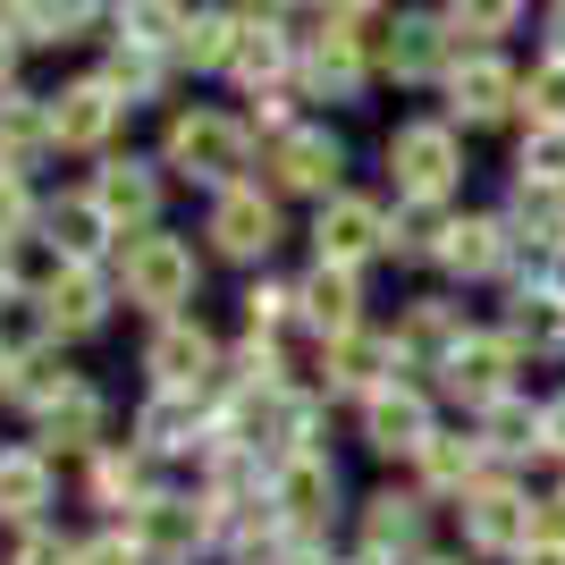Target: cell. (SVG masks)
<instances>
[{
    "label": "cell",
    "mask_w": 565,
    "mask_h": 565,
    "mask_svg": "<svg viewBox=\"0 0 565 565\" xmlns=\"http://www.w3.org/2000/svg\"><path fill=\"white\" fill-rule=\"evenodd\" d=\"M60 127H51V102L34 94H0V169H25L34 152H51Z\"/></svg>",
    "instance_id": "28"
},
{
    "label": "cell",
    "mask_w": 565,
    "mask_h": 565,
    "mask_svg": "<svg viewBox=\"0 0 565 565\" xmlns=\"http://www.w3.org/2000/svg\"><path fill=\"white\" fill-rule=\"evenodd\" d=\"M515 565H565V548H557V541H532V548H523Z\"/></svg>",
    "instance_id": "44"
},
{
    "label": "cell",
    "mask_w": 565,
    "mask_h": 565,
    "mask_svg": "<svg viewBox=\"0 0 565 565\" xmlns=\"http://www.w3.org/2000/svg\"><path fill=\"white\" fill-rule=\"evenodd\" d=\"M330 507H338V465H330L321 448L270 465V515H279L287 541H312V532L330 523Z\"/></svg>",
    "instance_id": "7"
},
{
    "label": "cell",
    "mask_w": 565,
    "mask_h": 565,
    "mask_svg": "<svg viewBox=\"0 0 565 565\" xmlns=\"http://www.w3.org/2000/svg\"><path fill=\"white\" fill-rule=\"evenodd\" d=\"M0 9H18V0H0Z\"/></svg>",
    "instance_id": "48"
},
{
    "label": "cell",
    "mask_w": 565,
    "mask_h": 565,
    "mask_svg": "<svg viewBox=\"0 0 565 565\" xmlns=\"http://www.w3.org/2000/svg\"><path fill=\"white\" fill-rule=\"evenodd\" d=\"M363 439H372L380 456H423L430 439H439V414H430V397L414 380H388L380 397H363Z\"/></svg>",
    "instance_id": "11"
},
{
    "label": "cell",
    "mask_w": 565,
    "mask_h": 565,
    "mask_svg": "<svg viewBox=\"0 0 565 565\" xmlns=\"http://www.w3.org/2000/svg\"><path fill=\"white\" fill-rule=\"evenodd\" d=\"M515 354L523 347L507 330H472L465 347L439 363V388H448L456 405H472V414H490L498 397H515Z\"/></svg>",
    "instance_id": "6"
},
{
    "label": "cell",
    "mask_w": 565,
    "mask_h": 565,
    "mask_svg": "<svg viewBox=\"0 0 565 565\" xmlns=\"http://www.w3.org/2000/svg\"><path fill=\"white\" fill-rule=\"evenodd\" d=\"M245 118H228V110H178L169 118V143H161V161L178 169V178H194V186H212V194H228L236 186V169H245Z\"/></svg>",
    "instance_id": "2"
},
{
    "label": "cell",
    "mask_w": 565,
    "mask_h": 565,
    "mask_svg": "<svg viewBox=\"0 0 565 565\" xmlns=\"http://www.w3.org/2000/svg\"><path fill=\"white\" fill-rule=\"evenodd\" d=\"M523 186L565 194V127H532V136H523Z\"/></svg>",
    "instance_id": "32"
},
{
    "label": "cell",
    "mask_w": 565,
    "mask_h": 565,
    "mask_svg": "<svg viewBox=\"0 0 565 565\" xmlns=\"http://www.w3.org/2000/svg\"><path fill=\"white\" fill-rule=\"evenodd\" d=\"M338 169H347V152H338L330 127H287V136H270V186L321 194V203H330V194H338Z\"/></svg>",
    "instance_id": "13"
},
{
    "label": "cell",
    "mask_w": 565,
    "mask_h": 565,
    "mask_svg": "<svg viewBox=\"0 0 565 565\" xmlns=\"http://www.w3.org/2000/svg\"><path fill=\"white\" fill-rule=\"evenodd\" d=\"M85 0H18V34L25 43H76Z\"/></svg>",
    "instance_id": "33"
},
{
    "label": "cell",
    "mask_w": 565,
    "mask_h": 565,
    "mask_svg": "<svg viewBox=\"0 0 565 565\" xmlns=\"http://www.w3.org/2000/svg\"><path fill=\"white\" fill-rule=\"evenodd\" d=\"M18 43H25L18 25H0V94H9V76H18Z\"/></svg>",
    "instance_id": "43"
},
{
    "label": "cell",
    "mask_w": 565,
    "mask_h": 565,
    "mask_svg": "<svg viewBox=\"0 0 565 565\" xmlns=\"http://www.w3.org/2000/svg\"><path fill=\"white\" fill-rule=\"evenodd\" d=\"M312 245H321V262H338V270H363L372 254H397V228H388L380 203H363V194H330L321 220H312Z\"/></svg>",
    "instance_id": "9"
},
{
    "label": "cell",
    "mask_w": 565,
    "mask_h": 565,
    "mask_svg": "<svg viewBox=\"0 0 565 565\" xmlns=\"http://www.w3.org/2000/svg\"><path fill=\"white\" fill-rule=\"evenodd\" d=\"M465 338H472V330H465V312L430 296V305H414V312L397 321V363H423V372H439V363H448Z\"/></svg>",
    "instance_id": "26"
},
{
    "label": "cell",
    "mask_w": 565,
    "mask_h": 565,
    "mask_svg": "<svg viewBox=\"0 0 565 565\" xmlns=\"http://www.w3.org/2000/svg\"><path fill=\"white\" fill-rule=\"evenodd\" d=\"M9 565H76V541H60V532H43V523H34V532L18 541V557H9Z\"/></svg>",
    "instance_id": "41"
},
{
    "label": "cell",
    "mask_w": 565,
    "mask_h": 565,
    "mask_svg": "<svg viewBox=\"0 0 565 565\" xmlns=\"http://www.w3.org/2000/svg\"><path fill=\"white\" fill-rule=\"evenodd\" d=\"M127 532H136V548H143L152 565H186L194 548L220 532V515H212V498H169V490H161L136 523H127Z\"/></svg>",
    "instance_id": "10"
},
{
    "label": "cell",
    "mask_w": 565,
    "mask_h": 565,
    "mask_svg": "<svg viewBox=\"0 0 565 565\" xmlns=\"http://www.w3.org/2000/svg\"><path fill=\"white\" fill-rule=\"evenodd\" d=\"M118 110H127V102H118L110 76H76L68 94H51V127H60V143H68V152H102V143H110V127H118Z\"/></svg>",
    "instance_id": "18"
},
{
    "label": "cell",
    "mask_w": 565,
    "mask_h": 565,
    "mask_svg": "<svg viewBox=\"0 0 565 565\" xmlns=\"http://www.w3.org/2000/svg\"><path fill=\"white\" fill-rule=\"evenodd\" d=\"M456 515H465V541L481 548V557H523V548L541 541V498H523L515 481H498V472L456 507Z\"/></svg>",
    "instance_id": "4"
},
{
    "label": "cell",
    "mask_w": 565,
    "mask_h": 565,
    "mask_svg": "<svg viewBox=\"0 0 565 565\" xmlns=\"http://www.w3.org/2000/svg\"><path fill=\"white\" fill-rule=\"evenodd\" d=\"M118 287H127V305L152 312V321H178L194 296V245L186 236H161V228H143L118 245Z\"/></svg>",
    "instance_id": "1"
},
{
    "label": "cell",
    "mask_w": 565,
    "mask_h": 565,
    "mask_svg": "<svg viewBox=\"0 0 565 565\" xmlns=\"http://www.w3.org/2000/svg\"><path fill=\"white\" fill-rule=\"evenodd\" d=\"M481 448H490V465L498 456H532V448H548V423H541V405H523V397H498L490 414H481V430H472Z\"/></svg>",
    "instance_id": "31"
},
{
    "label": "cell",
    "mask_w": 565,
    "mask_h": 565,
    "mask_svg": "<svg viewBox=\"0 0 565 565\" xmlns=\"http://www.w3.org/2000/svg\"><path fill=\"white\" fill-rule=\"evenodd\" d=\"M448 18H397V34H388V76H405V85H423L439 60H448Z\"/></svg>",
    "instance_id": "30"
},
{
    "label": "cell",
    "mask_w": 565,
    "mask_h": 565,
    "mask_svg": "<svg viewBox=\"0 0 565 565\" xmlns=\"http://www.w3.org/2000/svg\"><path fill=\"white\" fill-rule=\"evenodd\" d=\"M34 312H43L51 338H94L110 321V279H102V262H60L43 287H34Z\"/></svg>",
    "instance_id": "8"
},
{
    "label": "cell",
    "mask_w": 565,
    "mask_h": 565,
    "mask_svg": "<svg viewBox=\"0 0 565 565\" xmlns=\"http://www.w3.org/2000/svg\"><path fill=\"white\" fill-rule=\"evenodd\" d=\"M76 565H152L136 548V532H102V541H76Z\"/></svg>",
    "instance_id": "40"
},
{
    "label": "cell",
    "mask_w": 565,
    "mask_h": 565,
    "mask_svg": "<svg viewBox=\"0 0 565 565\" xmlns=\"http://www.w3.org/2000/svg\"><path fill=\"white\" fill-rule=\"evenodd\" d=\"M363 557L372 565H423V498L380 490L363 507Z\"/></svg>",
    "instance_id": "19"
},
{
    "label": "cell",
    "mask_w": 565,
    "mask_h": 565,
    "mask_svg": "<svg viewBox=\"0 0 565 565\" xmlns=\"http://www.w3.org/2000/svg\"><path fill=\"white\" fill-rule=\"evenodd\" d=\"M102 76H110L118 94H152V85H161V51H152V43H127Z\"/></svg>",
    "instance_id": "37"
},
{
    "label": "cell",
    "mask_w": 565,
    "mask_h": 565,
    "mask_svg": "<svg viewBox=\"0 0 565 565\" xmlns=\"http://www.w3.org/2000/svg\"><path fill=\"white\" fill-rule=\"evenodd\" d=\"M523 102H532V127H565V51H548L541 68L523 76Z\"/></svg>",
    "instance_id": "35"
},
{
    "label": "cell",
    "mask_w": 565,
    "mask_h": 565,
    "mask_svg": "<svg viewBox=\"0 0 565 565\" xmlns=\"http://www.w3.org/2000/svg\"><path fill=\"white\" fill-rule=\"evenodd\" d=\"M245 312H254V330H279V321H296V287L254 279V287H245Z\"/></svg>",
    "instance_id": "39"
},
{
    "label": "cell",
    "mask_w": 565,
    "mask_h": 565,
    "mask_svg": "<svg viewBox=\"0 0 565 565\" xmlns=\"http://www.w3.org/2000/svg\"><path fill=\"white\" fill-rule=\"evenodd\" d=\"M523 94V76L498 60V51H472V60H456L448 68V110L465 118V127H498V118L515 110Z\"/></svg>",
    "instance_id": "15"
},
{
    "label": "cell",
    "mask_w": 565,
    "mask_h": 565,
    "mask_svg": "<svg viewBox=\"0 0 565 565\" xmlns=\"http://www.w3.org/2000/svg\"><path fill=\"white\" fill-rule=\"evenodd\" d=\"M143 372H152V388H178V397H203L228 363H220V338L194 321V312H178V321H161L152 330V347H143Z\"/></svg>",
    "instance_id": "5"
},
{
    "label": "cell",
    "mask_w": 565,
    "mask_h": 565,
    "mask_svg": "<svg viewBox=\"0 0 565 565\" xmlns=\"http://www.w3.org/2000/svg\"><path fill=\"white\" fill-rule=\"evenodd\" d=\"M388 372H397V338L354 330V338H330V347H321V388H330V397H380Z\"/></svg>",
    "instance_id": "17"
},
{
    "label": "cell",
    "mask_w": 565,
    "mask_h": 565,
    "mask_svg": "<svg viewBox=\"0 0 565 565\" xmlns=\"http://www.w3.org/2000/svg\"><path fill=\"white\" fill-rule=\"evenodd\" d=\"M541 423H548V456H565V388L541 405Z\"/></svg>",
    "instance_id": "42"
},
{
    "label": "cell",
    "mask_w": 565,
    "mask_h": 565,
    "mask_svg": "<svg viewBox=\"0 0 565 565\" xmlns=\"http://www.w3.org/2000/svg\"><path fill=\"white\" fill-rule=\"evenodd\" d=\"M9 372H18V347H9V338H0V397H9Z\"/></svg>",
    "instance_id": "46"
},
{
    "label": "cell",
    "mask_w": 565,
    "mask_h": 565,
    "mask_svg": "<svg viewBox=\"0 0 565 565\" xmlns=\"http://www.w3.org/2000/svg\"><path fill=\"white\" fill-rule=\"evenodd\" d=\"M430 262H439V270H456V279H490L498 262H507V220H481V212L448 220Z\"/></svg>",
    "instance_id": "25"
},
{
    "label": "cell",
    "mask_w": 565,
    "mask_h": 565,
    "mask_svg": "<svg viewBox=\"0 0 565 565\" xmlns=\"http://www.w3.org/2000/svg\"><path fill=\"white\" fill-rule=\"evenodd\" d=\"M296 68H305V85L312 94H330V102H347L354 85H363V34H347V25H321L305 51H296Z\"/></svg>",
    "instance_id": "23"
},
{
    "label": "cell",
    "mask_w": 565,
    "mask_h": 565,
    "mask_svg": "<svg viewBox=\"0 0 565 565\" xmlns=\"http://www.w3.org/2000/svg\"><path fill=\"white\" fill-rule=\"evenodd\" d=\"M94 498L110 507V515L136 523L143 507L161 498V490H152V456H143V448H102V456H94Z\"/></svg>",
    "instance_id": "27"
},
{
    "label": "cell",
    "mask_w": 565,
    "mask_h": 565,
    "mask_svg": "<svg viewBox=\"0 0 565 565\" xmlns=\"http://www.w3.org/2000/svg\"><path fill=\"white\" fill-rule=\"evenodd\" d=\"M236 51V18H194L186 43H178V60H194V68H228Z\"/></svg>",
    "instance_id": "36"
},
{
    "label": "cell",
    "mask_w": 565,
    "mask_h": 565,
    "mask_svg": "<svg viewBox=\"0 0 565 565\" xmlns=\"http://www.w3.org/2000/svg\"><path fill=\"white\" fill-rule=\"evenodd\" d=\"M43 236H51V254H60V262H102V254H110V236H118V220L102 212L94 186H85V194H60V203L43 212Z\"/></svg>",
    "instance_id": "20"
},
{
    "label": "cell",
    "mask_w": 565,
    "mask_h": 565,
    "mask_svg": "<svg viewBox=\"0 0 565 565\" xmlns=\"http://www.w3.org/2000/svg\"><path fill=\"white\" fill-rule=\"evenodd\" d=\"M94 203L127 236H143V228H152V212H161V178H152V161H102L94 169Z\"/></svg>",
    "instance_id": "21"
},
{
    "label": "cell",
    "mask_w": 565,
    "mask_h": 565,
    "mask_svg": "<svg viewBox=\"0 0 565 565\" xmlns=\"http://www.w3.org/2000/svg\"><path fill=\"white\" fill-rule=\"evenodd\" d=\"M423 565H465V557H423Z\"/></svg>",
    "instance_id": "47"
},
{
    "label": "cell",
    "mask_w": 565,
    "mask_h": 565,
    "mask_svg": "<svg viewBox=\"0 0 565 565\" xmlns=\"http://www.w3.org/2000/svg\"><path fill=\"white\" fill-rule=\"evenodd\" d=\"M102 423H110L102 388L94 380H68V388L34 414V439H43V456H102Z\"/></svg>",
    "instance_id": "14"
},
{
    "label": "cell",
    "mask_w": 565,
    "mask_h": 565,
    "mask_svg": "<svg viewBox=\"0 0 565 565\" xmlns=\"http://www.w3.org/2000/svg\"><path fill=\"white\" fill-rule=\"evenodd\" d=\"M321 9H330V18L347 25V18H363V9H380V0H321Z\"/></svg>",
    "instance_id": "45"
},
{
    "label": "cell",
    "mask_w": 565,
    "mask_h": 565,
    "mask_svg": "<svg viewBox=\"0 0 565 565\" xmlns=\"http://www.w3.org/2000/svg\"><path fill=\"white\" fill-rule=\"evenodd\" d=\"M523 0H448V25L472 34V43H490V34H515Z\"/></svg>",
    "instance_id": "34"
},
{
    "label": "cell",
    "mask_w": 565,
    "mask_h": 565,
    "mask_svg": "<svg viewBox=\"0 0 565 565\" xmlns=\"http://www.w3.org/2000/svg\"><path fill=\"white\" fill-rule=\"evenodd\" d=\"M388 178H397L405 203H448L456 178H465V143H456L448 118H405L388 136Z\"/></svg>",
    "instance_id": "3"
},
{
    "label": "cell",
    "mask_w": 565,
    "mask_h": 565,
    "mask_svg": "<svg viewBox=\"0 0 565 565\" xmlns=\"http://www.w3.org/2000/svg\"><path fill=\"white\" fill-rule=\"evenodd\" d=\"M51 507V456L43 448H0V523L34 532Z\"/></svg>",
    "instance_id": "24"
},
{
    "label": "cell",
    "mask_w": 565,
    "mask_h": 565,
    "mask_svg": "<svg viewBox=\"0 0 565 565\" xmlns=\"http://www.w3.org/2000/svg\"><path fill=\"white\" fill-rule=\"evenodd\" d=\"M507 338L515 347H532V354H548V347H565V296L557 287H515V305H507Z\"/></svg>",
    "instance_id": "29"
},
{
    "label": "cell",
    "mask_w": 565,
    "mask_h": 565,
    "mask_svg": "<svg viewBox=\"0 0 565 565\" xmlns=\"http://www.w3.org/2000/svg\"><path fill=\"white\" fill-rule=\"evenodd\" d=\"M25 228H34V194H25L18 169H0V254H9Z\"/></svg>",
    "instance_id": "38"
},
{
    "label": "cell",
    "mask_w": 565,
    "mask_h": 565,
    "mask_svg": "<svg viewBox=\"0 0 565 565\" xmlns=\"http://www.w3.org/2000/svg\"><path fill=\"white\" fill-rule=\"evenodd\" d=\"M212 245L228 262H270V254H279V203H270L262 186L212 194Z\"/></svg>",
    "instance_id": "12"
},
{
    "label": "cell",
    "mask_w": 565,
    "mask_h": 565,
    "mask_svg": "<svg viewBox=\"0 0 565 565\" xmlns=\"http://www.w3.org/2000/svg\"><path fill=\"white\" fill-rule=\"evenodd\" d=\"M296 321H305L321 347H330V338H354L363 330V287H354V270H338V262L305 270V279H296Z\"/></svg>",
    "instance_id": "16"
},
{
    "label": "cell",
    "mask_w": 565,
    "mask_h": 565,
    "mask_svg": "<svg viewBox=\"0 0 565 565\" xmlns=\"http://www.w3.org/2000/svg\"><path fill=\"white\" fill-rule=\"evenodd\" d=\"M414 465H423V490H430V498H456V507L490 481V448H481V439H465V430H439Z\"/></svg>",
    "instance_id": "22"
}]
</instances>
